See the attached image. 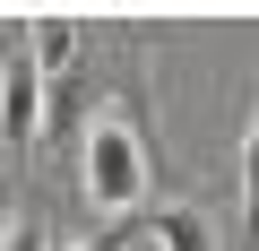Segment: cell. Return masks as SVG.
Instances as JSON below:
<instances>
[{"label":"cell","instance_id":"cell-5","mask_svg":"<svg viewBox=\"0 0 259 251\" xmlns=\"http://www.w3.org/2000/svg\"><path fill=\"white\" fill-rule=\"evenodd\" d=\"M242 234L259 251V121H250V139H242Z\"/></svg>","mask_w":259,"mask_h":251},{"label":"cell","instance_id":"cell-7","mask_svg":"<svg viewBox=\"0 0 259 251\" xmlns=\"http://www.w3.org/2000/svg\"><path fill=\"white\" fill-rule=\"evenodd\" d=\"M18 234V199H9V182H0V242Z\"/></svg>","mask_w":259,"mask_h":251},{"label":"cell","instance_id":"cell-4","mask_svg":"<svg viewBox=\"0 0 259 251\" xmlns=\"http://www.w3.org/2000/svg\"><path fill=\"white\" fill-rule=\"evenodd\" d=\"M78 69V26L69 18H35V78H69Z\"/></svg>","mask_w":259,"mask_h":251},{"label":"cell","instance_id":"cell-8","mask_svg":"<svg viewBox=\"0 0 259 251\" xmlns=\"http://www.w3.org/2000/svg\"><path fill=\"white\" fill-rule=\"evenodd\" d=\"M0 251H44V242H35V234H9V242H0Z\"/></svg>","mask_w":259,"mask_h":251},{"label":"cell","instance_id":"cell-1","mask_svg":"<svg viewBox=\"0 0 259 251\" xmlns=\"http://www.w3.org/2000/svg\"><path fill=\"white\" fill-rule=\"evenodd\" d=\"M87 199L112 225L139 217V199H147V148H139V130H130L121 113H104L95 130H87Z\"/></svg>","mask_w":259,"mask_h":251},{"label":"cell","instance_id":"cell-6","mask_svg":"<svg viewBox=\"0 0 259 251\" xmlns=\"http://www.w3.org/2000/svg\"><path fill=\"white\" fill-rule=\"evenodd\" d=\"M121 242H130V217H121V225H104L95 242H69V251H121Z\"/></svg>","mask_w":259,"mask_h":251},{"label":"cell","instance_id":"cell-3","mask_svg":"<svg viewBox=\"0 0 259 251\" xmlns=\"http://www.w3.org/2000/svg\"><path fill=\"white\" fill-rule=\"evenodd\" d=\"M130 234H147L156 251H216V225L199 208H147V217H130Z\"/></svg>","mask_w":259,"mask_h":251},{"label":"cell","instance_id":"cell-2","mask_svg":"<svg viewBox=\"0 0 259 251\" xmlns=\"http://www.w3.org/2000/svg\"><path fill=\"white\" fill-rule=\"evenodd\" d=\"M9 139H44V78H35V61H0V148Z\"/></svg>","mask_w":259,"mask_h":251}]
</instances>
